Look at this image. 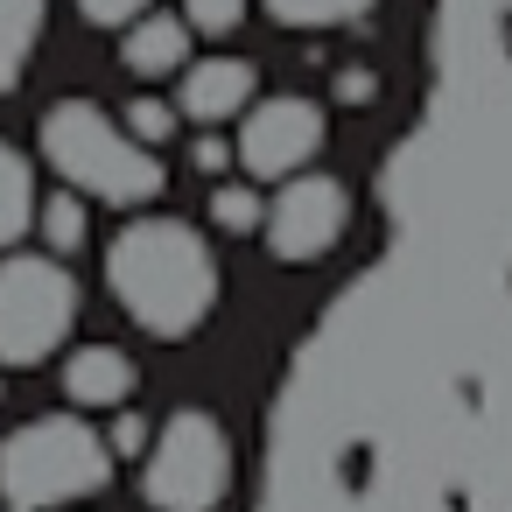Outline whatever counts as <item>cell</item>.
<instances>
[{"label": "cell", "instance_id": "cell-1", "mask_svg": "<svg viewBox=\"0 0 512 512\" xmlns=\"http://www.w3.org/2000/svg\"><path fill=\"white\" fill-rule=\"evenodd\" d=\"M106 281H113V302L148 337H169V344L190 337L218 302V260H211L204 232L183 218L120 225V239L106 246Z\"/></svg>", "mask_w": 512, "mask_h": 512}, {"label": "cell", "instance_id": "cell-2", "mask_svg": "<svg viewBox=\"0 0 512 512\" xmlns=\"http://www.w3.org/2000/svg\"><path fill=\"white\" fill-rule=\"evenodd\" d=\"M43 162L78 190V197H99V204H155L169 190V169L155 162L148 141L127 134V120H106L92 99H64L43 113Z\"/></svg>", "mask_w": 512, "mask_h": 512}, {"label": "cell", "instance_id": "cell-3", "mask_svg": "<svg viewBox=\"0 0 512 512\" xmlns=\"http://www.w3.org/2000/svg\"><path fill=\"white\" fill-rule=\"evenodd\" d=\"M113 442L78 421V414H43L29 428H15L0 442V498L8 505H29V512H50V505H78L92 491H106L113 477Z\"/></svg>", "mask_w": 512, "mask_h": 512}, {"label": "cell", "instance_id": "cell-4", "mask_svg": "<svg viewBox=\"0 0 512 512\" xmlns=\"http://www.w3.org/2000/svg\"><path fill=\"white\" fill-rule=\"evenodd\" d=\"M232 435L204 407H176L155 428V449L141 456V498L155 512H218L232 498Z\"/></svg>", "mask_w": 512, "mask_h": 512}, {"label": "cell", "instance_id": "cell-5", "mask_svg": "<svg viewBox=\"0 0 512 512\" xmlns=\"http://www.w3.org/2000/svg\"><path fill=\"white\" fill-rule=\"evenodd\" d=\"M78 323V281L57 253L0 260V365H43Z\"/></svg>", "mask_w": 512, "mask_h": 512}, {"label": "cell", "instance_id": "cell-6", "mask_svg": "<svg viewBox=\"0 0 512 512\" xmlns=\"http://www.w3.org/2000/svg\"><path fill=\"white\" fill-rule=\"evenodd\" d=\"M344 232H351V190H344L337 176H309V169H302V176H288L281 197L267 204V246H274V260H288V267L337 253Z\"/></svg>", "mask_w": 512, "mask_h": 512}, {"label": "cell", "instance_id": "cell-7", "mask_svg": "<svg viewBox=\"0 0 512 512\" xmlns=\"http://www.w3.org/2000/svg\"><path fill=\"white\" fill-rule=\"evenodd\" d=\"M232 148H239V169H246V176L288 183V176H302V169L323 155V106L281 92V99H267V106H253V113L239 120V141H232Z\"/></svg>", "mask_w": 512, "mask_h": 512}, {"label": "cell", "instance_id": "cell-8", "mask_svg": "<svg viewBox=\"0 0 512 512\" xmlns=\"http://www.w3.org/2000/svg\"><path fill=\"white\" fill-rule=\"evenodd\" d=\"M176 106H183L190 120H204V127H218V120H232V113H253V64H239V57H204V64H190Z\"/></svg>", "mask_w": 512, "mask_h": 512}, {"label": "cell", "instance_id": "cell-9", "mask_svg": "<svg viewBox=\"0 0 512 512\" xmlns=\"http://www.w3.org/2000/svg\"><path fill=\"white\" fill-rule=\"evenodd\" d=\"M134 358L120 351V344H78L71 358H64V393L78 400V407H92V414H113V407H127L134 400Z\"/></svg>", "mask_w": 512, "mask_h": 512}, {"label": "cell", "instance_id": "cell-10", "mask_svg": "<svg viewBox=\"0 0 512 512\" xmlns=\"http://www.w3.org/2000/svg\"><path fill=\"white\" fill-rule=\"evenodd\" d=\"M134 78H176L190 71V15H141L120 43Z\"/></svg>", "mask_w": 512, "mask_h": 512}, {"label": "cell", "instance_id": "cell-11", "mask_svg": "<svg viewBox=\"0 0 512 512\" xmlns=\"http://www.w3.org/2000/svg\"><path fill=\"white\" fill-rule=\"evenodd\" d=\"M29 225H36V176H29L22 148L0 141V253H8Z\"/></svg>", "mask_w": 512, "mask_h": 512}, {"label": "cell", "instance_id": "cell-12", "mask_svg": "<svg viewBox=\"0 0 512 512\" xmlns=\"http://www.w3.org/2000/svg\"><path fill=\"white\" fill-rule=\"evenodd\" d=\"M43 15H50L43 0H0V92L22 78V64H29L36 36H43Z\"/></svg>", "mask_w": 512, "mask_h": 512}, {"label": "cell", "instance_id": "cell-13", "mask_svg": "<svg viewBox=\"0 0 512 512\" xmlns=\"http://www.w3.org/2000/svg\"><path fill=\"white\" fill-rule=\"evenodd\" d=\"M379 0H267V15L288 29H344L358 15H372Z\"/></svg>", "mask_w": 512, "mask_h": 512}, {"label": "cell", "instance_id": "cell-14", "mask_svg": "<svg viewBox=\"0 0 512 512\" xmlns=\"http://www.w3.org/2000/svg\"><path fill=\"white\" fill-rule=\"evenodd\" d=\"M211 225H218V232H232V239L267 232V197H260V190H246V183H218V190H211Z\"/></svg>", "mask_w": 512, "mask_h": 512}, {"label": "cell", "instance_id": "cell-15", "mask_svg": "<svg viewBox=\"0 0 512 512\" xmlns=\"http://www.w3.org/2000/svg\"><path fill=\"white\" fill-rule=\"evenodd\" d=\"M36 225H43V246L64 260V253H78L85 246V197L78 190H57L43 211H36Z\"/></svg>", "mask_w": 512, "mask_h": 512}, {"label": "cell", "instance_id": "cell-16", "mask_svg": "<svg viewBox=\"0 0 512 512\" xmlns=\"http://www.w3.org/2000/svg\"><path fill=\"white\" fill-rule=\"evenodd\" d=\"M176 113H183V106H169V99H134V106H127V134L148 141V148H162V141L176 134Z\"/></svg>", "mask_w": 512, "mask_h": 512}, {"label": "cell", "instance_id": "cell-17", "mask_svg": "<svg viewBox=\"0 0 512 512\" xmlns=\"http://www.w3.org/2000/svg\"><path fill=\"white\" fill-rule=\"evenodd\" d=\"M183 15H190V29H204V36H232V29L246 22V0H183Z\"/></svg>", "mask_w": 512, "mask_h": 512}, {"label": "cell", "instance_id": "cell-18", "mask_svg": "<svg viewBox=\"0 0 512 512\" xmlns=\"http://www.w3.org/2000/svg\"><path fill=\"white\" fill-rule=\"evenodd\" d=\"M106 442H113V456H148V449H155V421H148V414H134V407H120Z\"/></svg>", "mask_w": 512, "mask_h": 512}, {"label": "cell", "instance_id": "cell-19", "mask_svg": "<svg viewBox=\"0 0 512 512\" xmlns=\"http://www.w3.org/2000/svg\"><path fill=\"white\" fill-rule=\"evenodd\" d=\"M148 8H155V0H78V15L99 22V29H134Z\"/></svg>", "mask_w": 512, "mask_h": 512}, {"label": "cell", "instance_id": "cell-20", "mask_svg": "<svg viewBox=\"0 0 512 512\" xmlns=\"http://www.w3.org/2000/svg\"><path fill=\"white\" fill-rule=\"evenodd\" d=\"M372 92H379V78H372V71H344V78H337V99H344V106H365Z\"/></svg>", "mask_w": 512, "mask_h": 512}, {"label": "cell", "instance_id": "cell-21", "mask_svg": "<svg viewBox=\"0 0 512 512\" xmlns=\"http://www.w3.org/2000/svg\"><path fill=\"white\" fill-rule=\"evenodd\" d=\"M190 162H197V169H204V176H218V169H225V162H239V148H225V141H218V134H211V141H197V155H190Z\"/></svg>", "mask_w": 512, "mask_h": 512}, {"label": "cell", "instance_id": "cell-22", "mask_svg": "<svg viewBox=\"0 0 512 512\" xmlns=\"http://www.w3.org/2000/svg\"><path fill=\"white\" fill-rule=\"evenodd\" d=\"M8 512H29V505H8Z\"/></svg>", "mask_w": 512, "mask_h": 512}]
</instances>
